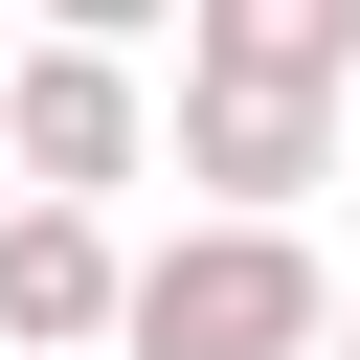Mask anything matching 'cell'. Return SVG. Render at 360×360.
<instances>
[{"label":"cell","instance_id":"6da1fadb","mask_svg":"<svg viewBox=\"0 0 360 360\" xmlns=\"http://www.w3.org/2000/svg\"><path fill=\"white\" fill-rule=\"evenodd\" d=\"M360 112V0H180V180L202 225H292Z\"/></svg>","mask_w":360,"mask_h":360},{"label":"cell","instance_id":"7a4b0ae2","mask_svg":"<svg viewBox=\"0 0 360 360\" xmlns=\"http://www.w3.org/2000/svg\"><path fill=\"white\" fill-rule=\"evenodd\" d=\"M315 315H338L315 225H180L112 270V360H315Z\"/></svg>","mask_w":360,"mask_h":360},{"label":"cell","instance_id":"3957f363","mask_svg":"<svg viewBox=\"0 0 360 360\" xmlns=\"http://www.w3.org/2000/svg\"><path fill=\"white\" fill-rule=\"evenodd\" d=\"M0 180H22V202H90V225H112V180H158L135 0H90V22H45V45L0 68Z\"/></svg>","mask_w":360,"mask_h":360},{"label":"cell","instance_id":"277c9868","mask_svg":"<svg viewBox=\"0 0 360 360\" xmlns=\"http://www.w3.org/2000/svg\"><path fill=\"white\" fill-rule=\"evenodd\" d=\"M112 270H135V248H112L90 202H0V338H22V360H112Z\"/></svg>","mask_w":360,"mask_h":360},{"label":"cell","instance_id":"5b68a950","mask_svg":"<svg viewBox=\"0 0 360 360\" xmlns=\"http://www.w3.org/2000/svg\"><path fill=\"white\" fill-rule=\"evenodd\" d=\"M315 360H360V292H338V315H315Z\"/></svg>","mask_w":360,"mask_h":360}]
</instances>
